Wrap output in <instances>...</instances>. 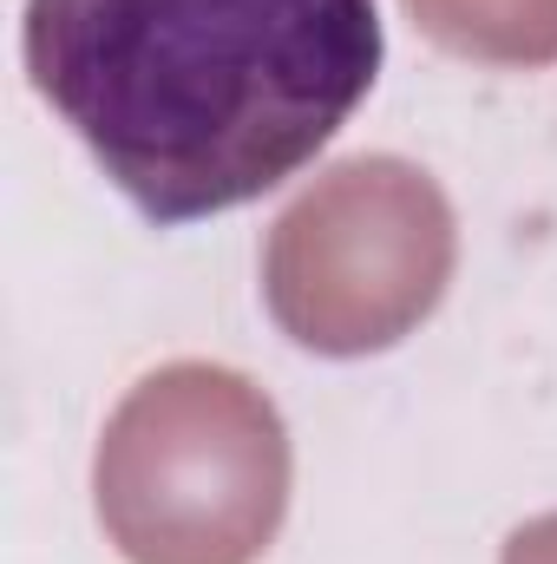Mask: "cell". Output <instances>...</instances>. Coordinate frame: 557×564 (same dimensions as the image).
Returning a JSON list of instances; mask_svg holds the SVG:
<instances>
[{"instance_id":"1","label":"cell","mask_w":557,"mask_h":564,"mask_svg":"<svg viewBox=\"0 0 557 564\" xmlns=\"http://www.w3.org/2000/svg\"><path fill=\"white\" fill-rule=\"evenodd\" d=\"M26 79L177 230L288 184L381 73L374 0H26Z\"/></svg>"},{"instance_id":"4","label":"cell","mask_w":557,"mask_h":564,"mask_svg":"<svg viewBox=\"0 0 557 564\" xmlns=\"http://www.w3.org/2000/svg\"><path fill=\"white\" fill-rule=\"evenodd\" d=\"M426 40L485 66L557 59V0H407Z\"/></svg>"},{"instance_id":"3","label":"cell","mask_w":557,"mask_h":564,"mask_svg":"<svg viewBox=\"0 0 557 564\" xmlns=\"http://www.w3.org/2000/svg\"><path fill=\"white\" fill-rule=\"evenodd\" d=\"M452 250V210L419 164L348 158L276 217L263 295L288 341L315 355H374L439 308Z\"/></svg>"},{"instance_id":"5","label":"cell","mask_w":557,"mask_h":564,"mask_svg":"<svg viewBox=\"0 0 557 564\" xmlns=\"http://www.w3.org/2000/svg\"><path fill=\"white\" fill-rule=\"evenodd\" d=\"M499 564H557V512L532 519V525H518V532L505 539V558Z\"/></svg>"},{"instance_id":"2","label":"cell","mask_w":557,"mask_h":564,"mask_svg":"<svg viewBox=\"0 0 557 564\" xmlns=\"http://www.w3.org/2000/svg\"><path fill=\"white\" fill-rule=\"evenodd\" d=\"M99 525L132 564H256L288 512V433L217 361L144 375L99 433Z\"/></svg>"}]
</instances>
